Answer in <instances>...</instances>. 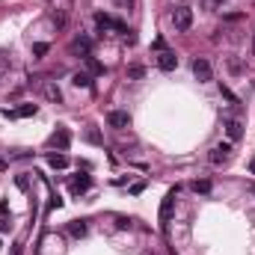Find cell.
I'll return each instance as SVG.
<instances>
[{
  "mask_svg": "<svg viewBox=\"0 0 255 255\" xmlns=\"http://www.w3.org/2000/svg\"><path fill=\"white\" fill-rule=\"evenodd\" d=\"M172 27H175L178 33L190 30V27H193V9H190V6H175V9H172Z\"/></svg>",
  "mask_w": 255,
  "mask_h": 255,
  "instance_id": "6da1fadb",
  "label": "cell"
},
{
  "mask_svg": "<svg viewBox=\"0 0 255 255\" xmlns=\"http://www.w3.org/2000/svg\"><path fill=\"white\" fill-rule=\"evenodd\" d=\"M232 157H235L232 142H216L211 149V163L214 166H226V163H232Z\"/></svg>",
  "mask_w": 255,
  "mask_h": 255,
  "instance_id": "7a4b0ae2",
  "label": "cell"
},
{
  "mask_svg": "<svg viewBox=\"0 0 255 255\" xmlns=\"http://www.w3.org/2000/svg\"><path fill=\"white\" fill-rule=\"evenodd\" d=\"M175 196H178V187H172V190H166V196H163V202H160V226L166 229L169 226V220H172V211H175Z\"/></svg>",
  "mask_w": 255,
  "mask_h": 255,
  "instance_id": "3957f363",
  "label": "cell"
},
{
  "mask_svg": "<svg viewBox=\"0 0 255 255\" xmlns=\"http://www.w3.org/2000/svg\"><path fill=\"white\" fill-rule=\"evenodd\" d=\"M193 75H196V80H199V83H208V80L214 78L211 62H208V59H202V57H196V59H193Z\"/></svg>",
  "mask_w": 255,
  "mask_h": 255,
  "instance_id": "277c9868",
  "label": "cell"
},
{
  "mask_svg": "<svg viewBox=\"0 0 255 255\" xmlns=\"http://www.w3.org/2000/svg\"><path fill=\"white\" fill-rule=\"evenodd\" d=\"M107 125H110L113 131H125L131 125V116L125 110H110V113H107Z\"/></svg>",
  "mask_w": 255,
  "mask_h": 255,
  "instance_id": "5b68a950",
  "label": "cell"
},
{
  "mask_svg": "<svg viewBox=\"0 0 255 255\" xmlns=\"http://www.w3.org/2000/svg\"><path fill=\"white\" fill-rule=\"evenodd\" d=\"M36 113H39V107H36V104H21L18 110H9V107L3 110L6 119H27V116H36Z\"/></svg>",
  "mask_w": 255,
  "mask_h": 255,
  "instance_id": "8992f818",
  "label": "cell"
},
{
  "mask_svg": "<svg viewBox=\"0 0 255 255\" xmlns=\"http://www.w3.org/2000/svg\"><path fill=\"white\" fill-rule=\"evenodd\" d=\"M51 145H54V149H59V152H65L68 145H71V134H68V128H57L54 137H51Z\"/></svg>",
  "mask_w": 255,
  "mask_h": 255,
  "instance_id": "52a82bcc",
  "label": "cell"
},
{
  "mask_svg": "<svg viewBox=\"0 0 255 255\" xmlns=\"http://www.w3.org/2000/svg\"><path fill=\"white\" fill-rule=\"evenodd\" d=\"M71 54L89 57V54H92V39H89V36H78V39L71 42Z\"/></svg>",
  "mask_w": 255,
  "mask_h": 255,
  "instance_id": "ba28073f",
  "label": "cell"
},
{
  "mask_svg": "<svg viewBox=\"0 0 255 255\" xmlns=\"http://www.w3.org/2000/svg\"><path fill=\"white\" fill-rule=\"evenodd\" d=\"M157 68H160V71H172V68H178V57H175L172 51H160V54H157Z\"/></svg>",
  "mask_w": 255,
  "mask_h": 255,
  "instance_id": "9c48e42d",
  "label": "cell"
},
{
  "mask_svg": "<svg viewBox=\"0 0 255 255\" xmlns=\"http://www.w3.org/2000/svg\"><path fill=\"white\" fill-rule=\"evenodd\" d=\"M226 137H229V142H237L243 137V125L237 119H226Z\"/></svg>",
  "mask_w": 255,
  "mask_h": 255,
  "instance_id": "30bf717a",
  "label": "cell"
},
{
  "mask_svg": "<svg viewBox=\"0 0 255 255\" xmlns=\"http://www.w3.org/2000/svg\"><path fill=\"white\" fill-rule=\"evenodd\" d=\"M116 18H110V15H107V12H95V27L98 30H116Z\"/></svg>",
  "mask_w": 255,
  "mask_h": 255,
  "instance_id": "8fae6325",
  "label": "cell"
},
{
  "mask_svg": "<svg viewBox=\"0 0 255 255\" xmlns=\"http://www.w3.org/2000/svg\"><path fill=\"white\" fill-rule=\"evenodd\" d=\"M92 187V178L89 175H78L75 181H71V190H75V193H86Z\"/></svg>",
  "mask_w": 255,
  "mask_h": 255,
  "instance_id": "7c38bea8",
  "label": "cell"
},
{
  "mask_svg": "<svg viewBox=\"0 0 255 255\" xmlns=\"http://www.w3.org/2000/svg\"><path fill=\"white\" fill-rule=\"evenodd\" d=\"M48 163H51L54 169H65V166H68V157H65L62 152H51V155H48Z\"/></svg>",
  "mask_w": 255,
  "mask_h": 255,
  "instance_id": "4fadbf2b",
  "label": "cell"
},
{
  "mask_svg": "<svg viewBox=\"0 0 255 255\" xmlns=\"http://www.w3.org/2000/svg\"><path fill=\"white\" fill-rule=\"evenodd\" d=\"M71 83H75L78 89L83 86V89H92V75H86V71H78L75 78H71Z\"/></svg>",
  "mask_w": 255,
  "mask_h": 255,
  "instance_id": "5bb4252c",
  "label": "cell"
},
{
  "mask_svg": "<svg viewBox=\"0 0 255 255\" xmlns=\"http://www.w3.org/2000/svg\"><path fill=\"white\" fill-rule=\"evenodd\" d=\"M68 235H71V237H83V235H86V223H83V220L68 223Z\"/></svg>",
  "mask_w": 255,
  "mask_h": 255,
  "instance_id": "9a60e30c",
  "label": "cell"
},
{
  "mask_svg": "<svg viewBox=\"0 0 255 255\" xmlns=\"http://www.w3.org/2000/svg\"><path fill=\"white\" fill-rule=\"evenodd\" d=\"M45 95H48L54 104H59V101H62V92H59V86H57V83H45Z\"/></svg>",
  "mask_w": 255,
  "mask_h": 255,
  "instance_id": "2e32d148",
  "label": "cell"
},
{
  "mask_svg": "<svg viewBox=\"0 0 255 255\" xmlns=\"http://www.w3.org/2000/svg\"><path fill=\"white\" fill-rule=\"evenodd\" d=\"M83 59H86V68H89V75H104V65H101V62H98V59H95L92 54H89V57H83Z\"/></svg>",
  "mask_w": 255,
  "mask_h": 255,
  "instance_id": "e0dca14e",
  "label": "cell"
},
{
  "mask_svg": "<svg viewBox=\"0 0 255 255\" xmlns=\"http://www.w3.org/2000/svg\"><path fill=\"white\" fill-rule=\"evenodd\" d=\"M190 187H193V193H202V196H205V193H211V181L202 178V181H193Z\"/></svg>",
  "mask_w": 255,
  "mask_h": 255,
  "instance_id": "ac0fdd59",
  "label": "cell"
},
{
  "mask_svg": "<svg viewBox=\"0 0 255 255\" xmlns=\"http://www.w3.org/2000/svg\"><path fill=\"white\" fill-rule=\"evenodd\" d=\"M142 75H145V68H142V65H131V68H128V78H131V80H139Z\"/></svg>",
  "mask_w": 255,
  "mask_h": 255,
  "instance_id": "d6986e66",
  "label": "cell"
},
{
  "mask_svg": "<svg viewBox=\"0 0 255 255\" xmlns=\"http://www.w3.org/2000/svg\"><path fill=\"white\" fill-rule=\"evenodd\" d=\"M223 3H226V0H202V6H205L208 12H216V9H220Z\"/></svg>",
  "mask_w": 255,
  "mask_h": 255,
  "instance_id": "ffe728a7",
  "label": "cell"
},
{
  "mask_svg": "<svg viewBox=\"0 0 255 255\" xmlns=\"http://www.w3.org/2000/svg\"><path fill=\"white\" fill-rule=\"evenodd\" d=\"M48 51H51V48H48L45 42H36V45H33V54H36V57H45Z\"/></svg>",
  "mask_w": 255,
  "mask_h": 255,
  "instance_id": "44dd1931",
  "label": "cell"
},
{
  "mask_svg": "<svg viewBox=\"0 0 255 255\" xmlns=\"http://www.w3.org/2000/svg\"><path fill=\"white\" fill-rule=\"evenodd\" d=\"M220 92H223V98H229L232 104H237V95H235V92H232L229 86H220Z\"/></svg>",
  "mask_w": 255,
  "mask_h": 255,
  "instance_id": "7402d4cb",
  "label": "cell"
},
{
  "mask_svg": "<svg viewBox=\"0 0 255 255\" xmlns=\"http://www.w3.org/2000/svg\"><path fill=\"white\" fill-rule=\"evenodd\" d=\"M15 184H18V190H27V187H30V178H27V175H18Z\"/></svg>",
  "mask_w": 255,
  "mask_h": 255,
  "instance_id": "603a6c76",
  "label": "cell"
},
{
  "mask_svg": "<svg viewBox=\"0 0 255 255\" xmlns=\"http://www.w3.org/2000/svg\"><path fill=\"white\" fill-rule=\"evenodd\" d=\"M51 21H54L57 27H65V15H62V12H54V15H51Z\"/></svg>",
  "mask_w": 255,
  "mask_h": 255,
  "instance_id": "cb8c5ba5",
  "label": "cell"
},
{
  "mask_svg": "<svg viewBox=\"0 0 255 255\" xmlns=\"http://www.w3.org/2000/svg\"><path fill=\"white\" fill-rule=\"evenodd\" d=\"M86 139H89V142H101V137H98V131H95V128H89V131H86Z\"/></svg>",
  "mask_w": 255,
  "mask_h": 255,
  "instance_id": "d4e9b609",
  "label": "cell"
},
{
  "mask_svg": "<svg viewBox=\"0 0 255 255\" xmlns=\"http://www.w3.org/2000/svg\"><path fill=\"white\" fill-rule=\"evenodd\" d=\"M116 226H119V229H128L131 220H128V216H116Z\"/></svg>",
  "mask_w": 255,
  "mask_h": 255,
  "instance_id": "484cf974",
  "label": "cell"
},
{
  "mask_svg": "<svg viewBox=\"0 0 255 255\" xmlns=\"http://www.w3.org/2000/svg\"><path fill=\"white\" fill-rule=\"evenodd\" d=\"M142 190H145V181H137V184L131 187V193H134V196H137V193H142Z\"/></svg>",
  "mask_w": 255,
  "mask_h": 255,
  "instance_id": "4316f807",
  "label": "cell"
},
{
  "mask_svg": "<svg viewBox=\"0 0 255 255\" xmlns=\"http://www.w3.org/2000/svg\"><path fill=\"white\" fill-rule=\"evenodd\" d=\"M6 211H9V202H6V199H0V216H3Z\"/></svg>",
  "mask_w": 255,
  "mask_h": 255,
  "instance_id": "83f0119b",
  "label": "cell"
},
{
  "mask_svg": "<svg viewBox=\"0 0 255 255\" xmlns=\"http://www.w3.org/2000/svg\"><path fill=\"white\" fill-rule=\"evenodd\" d=\"M3 71H6V57L0 54V78H3Z\"/></svg>",
  "mask_w": 255,
  "mask_h": 255,
  "instance_id": "f1b7e54d",
  "label": "cell"
},
{
  "mask_svg": "<svg viewBox=\"0 0 255 255\" xmlns=\"http://www.w3.org/2000/svg\"><path fill=\"white\" fill-rule=\"evenodd\" d=\"M116 3H119V6H131V3H134V0H116Z\"/></svg>",
  "mask_w": 255,
  "mask_h": 255,
  "instance_id": "f546056e",
  "label": "cell"
},
{
  "mask_svg": "<svg viewBox=\"0 0 255 255\" xmlns=\"http://www.w3.org/2000/svg\"><path fill=\"white\" fill-rule=\"evenodd\" d=\"M6 166H9V163H6V160H3V157H0V172H3V169H6Z\"/></svg>",
  "mask_w": 255,
  "mask_h": 255,
  "instance_id": "4dcf8cb0",
  "label": "cell"
},
{
  "mask_svg": "<svg viewBox=\"0 0 255 255\" xmlns=\"http://www.w3.org/2000/svg\"><path fill=\"white\" fill-rule=\"evenodd\" d=\"M249 193H252V196H255V181H249Z\"/></svg>",
  "mask_w": 255,
  "mask_h": 255,
  "instance_id": "1f68e13d",
  "label": "cell"
},
{
  "mask_svg": "<svg viewBox=\"0 0 255 255\" xmlns=\"http://www.w3.org/2000/svg\"><path fill=\"white\" fill-rule=\"evenodd\" d=\"M252 54H255V36H252Z\"/></svg>",
  "mask_w": 255,
  "mask_h": 255,
  "instance_id": "d6a6232c",
  "label": "cell"
},
{
  "mask_svg": "<svg viewBox=\"0 0 255 255\" xmlns=\"http://www.w3.org/2000/svg\"><path fill=\"white\" fill-rule=\"evenodd\" d=\"M249 169H252V172H255V160H252V163H249Z\"/></svg>",
  "mask_w": 255,
  "mask_h": 255,
  "instance_id": "836d02e7",
  "label": "cell"
}]
</instances>
